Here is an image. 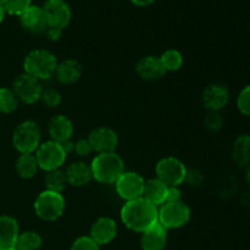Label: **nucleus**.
Returning a JSON list of instances; mask_svg holds the SVG:
<instances>
[{"instance_id": "obj_1", "label": "nucleus", "mask_w": 250, "mask_h": 250, "mask_svg": "<svg viewBox=\"0 0 250 250\" xmlns=\"http://www.w3.org/2000/svg\"><path fill=\"white\" fill-rule=\"evenodd\" d=\"M159 208L146 202L144 198L125 202L120 217L125 226L133 232L143 233L146 229L158 222Z\"/></svg>"}, {"instance_id": "obj_2", "label": "nucleus", "mask_w": 250, "mask_h": 250, "mask_svg": "<svg viewBox=\"0 0 250 250\" xmlns=\"http://www.w3.org/2000/svg\"><path fill=\"white\" fill-rule=\"evenodd\" d=\"M58 59L46 49H33L23 59V72L41 82L49 81L55 76Z\"/></svg>"}, {"instance_id": "obj_3", "label": "nucleus", "mask_w": 250, "mask_h": 250, "mask_svg": "<svg viewBox=\"0 0 250 250\" xmlns=\"http://www.w3.org/2000/svg\"><path fill=\"white\" fill-rule=\"evenodd\" d=\"M93 180L102 185H114L125 171V163L116 153L97 154L90 163Z\"/></svg>"}, {"instance_id": "obj_4", "label": "nucleus", "mask_w": 250, "mask_h": 250, "mask_svg": "<svg viewBox=\"0 0 250 250\" xmlns=\"http://www.w3.org/2000/svg\"><path fill=\"white\" fill-rule=\"evenodd\" d=\"M41 143V126L33 120L22 121L12 133V146L20 154H34Z\"/></svg>"}, {"instance_id": "obj_5", "label": "nucleus", "mask_w": 250, "mask_h": 250, "mask_svg": "<svg viewBox=\"0 0 250 250\" xmlns=\"http://www.w3.org/2000/svg\"><path fill=\"white\" fill-rule=\"evenodd\" d=\"M66 202L61 193L44 189L38 194L33 204L34 214L43 221H56L65 211Z\"/></svg>"}, {"instance_id": "obj_6", "label": "nucleus", "mask_w": 250, "mask_h": 250, "mask_svg": "<svg viewBox=\"0 0 250 250\" xmlns=\"http://www.w3.org/2000/svg\"><path fill=\"white\" fill-rule=\"evenodd\" d=\"M34 155H36L39 168L45 172L61 168L67 158L61 144L51 141V139L42 142Z\"/></svg>"}, {"instance_id": "obj_7", "label": "nucleus", "mask_w": 250, "mask_h": 250, "mask_svg": "<svg viewBox=\"0 0 250 250\" xmlns=\"http://www.w3.org/2000/svg\"><path fill=\"white\" fill-rule=\"evenodd\" d=\"M188 168L185 163L176 156H165L155 165L156 178L163 181L166 186L183 185Z\"/></svg>"}, {"instance_id": "obj_8", "label": "nucleus", "mask_w": 250, "mask_h": 250, "mask_svg": "<svg viewBox=\"0 0 250 250\" xmlns=\"http://www.w3.org/2000/svg\"><path fill=\"white\" fill-rule=\"evenodd\" d=\"M190 215V208L186 203H165L159 208L158 221L168 231L187 225Z\"/></svg>"}, {"instance_id": "obj_9", "label": "nucleus", "mask_w": 250, "mask_h": 250, "mask_svg": "<svg viewBox=\"0 0 250 250\" xmlns=\"http://www.w3.org/2000/svg\"><path fill=\"white\" fill-rule=\"evenodd\" d=\"M43 88L41 81L23 72L15 78L11 89L20 102L32 105L39 102Z\"/></svg>"}, {"instance_id": "obj_10", "label": "nucleus", "mask_w": 250, "mask_h": 250, "mask_svg": "<svg viewBox=\"0 0 250 250\" xmlns=\"http://www.w3.org/2000/svg\"><path fill=\"white\" fill-rule=\"evenodd\" d=\"M114 185L119 197L129 202L143 197L146 180L134 171H124Z\"/></svg>"}, {"instance_id": "obj_11", "label": "nucleus", "mask_w": 250, "mask_h": 250, "mask_svg": "<svg viewBox=\"0 0 250 250\" xmlns=\"http://www.w3.org/2000/svg\"><path fill=\"white\" fill-rule=\"evenodd\" d=\"M42 7L49 27L65 29L72 20V10L66 0H45Z\"/></svg>"}, {"instance_id": "obj_12", "label": "nucleus", "mask_w": 250, "mask_h": 250, "mask_svg": "<svg viewBox=\"0 0 250 250\" xmlns=\"http://www.w3.org/2000/svg\"><path fill=\"white\" fill-rule=\"evenodd\" d=\"M93 151L97 154L112 153L119 146V136L115 129L106 126H100L93 129L87 137Z\"/></svg>"}, {"instance_id": "obj_13", "label": "nucleus", "mask_w": 250, "mask_h": 250, "mask_svg": "<svg viewBox=\"0 0 250 250\" xmlns=\"http://www.w3.org/2000/svg\"><path fill=\"white\" fill-rule=\"evenodd\" d=\"M19 17L20 24L24 31L33 34L45 33L48 29V21H46L45 14L42 6L32 4L28 9L24 10Z\"/></svg>"}, {"instance_id": "obj_14", "label": "nucleus", "mask_w": 250, "mask_h": 250, "mask_svg": "<svg viewBox=\"0 0 250 250\" xmlns=\"http://www.w3.org/2000/svg\"><path fill=\"white\" fill-rule=\"evenodd\" d=\"M229 102V88L221 83H211L203 90V104L208 111H216L225 109Z\"/></svg>"}, {"instance_id": "obj_15", "label": "nucleus", "mask_w": 250, "mask_h": 250, "mask_svg": "<svg viewBox=\"0 0 250 250\" xmlns=\"http://www.w3.org/2000/svg\"><path fill=\"white\" fill-rule=\"evenodd\" d=\"M117 234V224L114 219L107 216L99 217L90 227L89 237L99 246L111 243Z\"/></svg>"}, {"instance_id": "obj_16", "label": "nucleus", "mask_w": 250, "mask_h": 250, "mask_svg": "<svg viewBox=\"0 0 250 250\" xmlns=\"http://www.w3.org/2000/svg\"><path fill=\"white\" fill-rule=\"evenodd\" d=\"M136 72L144 81H159L166 75L159 56L146 55L142 56L136 63Z\"/></svg>"}, {"instance_id": "obj_17", "label": "nucleus", "mask_w": 250, "mask_h": 250, "mask_svg": "<svg viewBox=\"0 0 250 250\" xmlns=\"http://www.w3.org/2000/svg\"><path fill=\"white\" fill-rule=\"evenodd\" d=\"M48 133L51 141L62 143V142L72 139L73 122L68 116L62 114L55 115L49 120Z\"/></svg>"}, {"instance_id": "obj_18", "label": "nucleus", "mask_w": 250, "mask_h": 250, "mask_svg": "<svg viewBox=\"0 0 250 250\" xmlns=\"http://www.w3.org/2000/svg\"><path fill=\"white\" fill-rule=\"evenodd\" d=\"M167 243V229L156 222L142 233L141 247L143 250H164Z\"/></svg>"}, {"instance_id": "obj_19", "label": "nucleus", "mask_w": 250, "mask_h": 250, "mask_svg": "<svg viewBox=\"0 0 250 250\" xmlns=\"http://www.w3.org/2000/svg\"><path fill=\"white\" fill-rule=\"evenodd\" d=\"M82 73L83 68L80 61L75 60V59H65V60L58 62L54 77L61 84L71 85L80 81V78L82 77Z\"/></svg>"}, {"instance_id": "obj_20", "label": "nucleus", "mask_w": 250, "mask_h": 250, "mask_svg": "<svg viewBox=\"0 0 250 250\" xmlns=\"http://www.w3.org/2000/svg\"><path fill=\"white\" fill-rule=\"evenodd\" d=\"M20 234L19 222L9 215L0 216V250H15Z\"/></svg>"}, {"instance_id": "obj_21", "label": "nucleus", "mask_w": 250, "mask_h": 250, "mask_svg": "<svg viewBox=\"0 0 250 250\" xmlns=\"http://www.w3.org/2000/svg\"><path fill=\"white\" fill-rule=\"evenodd\" d=\"M65 175L68 186L76 188L84 187L93 180L90 164L84 163V161H75L70 164L66 167Z\"/></svg>"}, {"instance_id": "obj_22", "label": "nucleus", "mask_w": 250, "mask_h": 250, "mask_svg": "<svg viewBox=\"0 0 250 250\" xmlns=\"http://www.w3.org/2000/svg\"><path fill=\"white\" fill-rule=\"evenodd\" d=\"M167 187L163 181L159 178H149L146 181L143 190V197L146 202L150 204L155 205V207L160 208L161 205L165 204L166 200V193H167Z\"/></svg>"}, {"instance_id": "obj_23", "label": "nucleus", "mask_w": 250, "mask_h": 250, "mask_svg": "<svg viewBox=\"0 0 250 250\" xmlns=\"http://www.w3.org/2000/svg\"><path fill=\"white\" fill-rule=\"evenodd\" d=\"M232 159L241 168H247L250 165V136L242 134L234 141L232 146Z\"/></svg>"}, {"instance_id": "obj_24", "label": "nucleus", "mask_w": 250, "mask_h": 250, "mask_svg": "<svg viewBox=\"0 0 250 250\" xmlns=\"http://www.w3.org/2000/svg\"><path fill=\"white\" fill-rule=\"evenodd\" d=\"M16 173L23 180H31L41 170L34 154H20L15 164Z\"/></svg>"}, {"instance_id": "obj_25", "label": "nucleus", "mask_w": 250, "mask_h": 250, "mask_svg": "<svg viewBox=\"0 0 250 250\" xmlns=\"http://www.w3.org/2000/svg\"><path fill=\"white\" fill-rule=\"evenodd\" d=\"M43 244L42 236L36 231L20 232L15 250H39Z\"/></svg>"}, {"instance_id": "obj_26", "label": "nucleus", "mask_w": 250, "mask_h": 250, "mask_svg": "<svg viewBox=\"0 0 250 250\" xmlns=\"http://www.w3.org/2000/svg\"><path fill=\"white\" fill-rule=\"evenodd\" d=\"M44 183H45L46 190H51V192L61 193L62 194L65 188L68 186L67 180H66L65 170L58 168V170L46 172L45 178H44Z\"/></svg>"}, {"instance_id": "obj_27", "label": "nucleus", "mask_w": 250, "mask_h": 250, "mask_svg": "<svg viewBox=\"0 0 250 250\" xmlns=\"http://www.w3.org/2000/svg\"><path fill=\"white\" fill-rule=\"evenodd\" d=\"M159 59H160L166 73L176 72V71L181 70V67L183 66V55L177 49H167L159 56Z\"/></svg>"}, {"instance_id": "obj_28", "label": "nucleus", "mask_w": 250, "mask_h": 250, "mask_svg": "<svg viewBox=\"0 0 250 250\" xmlns=\"http://www.w3.org/2000/svg\"><path fill=\"white\" fill-rule=\"evenodd\" d=\"M20 105V100L11 88H0V114H11L16 111Z\"/></svg>"}, {"instance_id": "obj_29", "label": "nucleus", "mask_w": 250, "mask_h": 250, "mask_svg": "<svg viewBox=\"0 0 250 250\" xmlns=\"http://www.w3.org/2000/svg\"><path fill=\"white\" fill-rule=\"evenodd\" d=\"M5 12L14 16H20L26 9L32 5V0H0Z\"/></svg>"}, {"instance_id": "obj_30", "label": "nucleus", "mask_w": 250, "mask_h": 250, "mask_svg": "<svg viewBox=\"0 0 250 250\" xmlns=\"http://www.w3.org/2000/svg\"><path fill=\"white\" fill-rule=\"evenodd\" d=\"M61 100H62V97H61V93L59 92L55 88H43L41 94V99L39 102L44 105V106L49 107V109H54V107L59 106L61 104Z\"/></svg>"}, {"instance_id": "obj_31", "label": "nucleus", "mask_w": 250, "mask_h": 250, "mask_svg": "<svg viewBox=\"0 0 250 250\" xmlns=\"http://www.w3.org/2000/svg\"><path fill=\"white\" fill-rule=\"evenodd\" d=\"M237 109L244 116H250V84L239 92L237 97Z\"/></svg>"}, {"instance_id": "obj_32", "label": "nucleus", "mask_w": 250, "mask_h": 250, "mask_svg": "<svg viewBox=\"0 0 250 250\" xmlns=\"http://www.w3.org/2000/svg\"><path fill=\"white\" fill-rule=\"evenodd\" d=\"M204 125L210 132H219L222 128L224 120H222L221 115L219 112L209 111L204 119Z\"/></svg>"}, {"instance_id": "obj_33", "label": "nucleus", "mask_w": 250, "mask_h": 250, "mask_svg": "<svg viewBox=\"0 0 250 250\" xmlns=\"http://www.w3.org/2000/svg\"><path fill=\"white\" fill-rule=\"evenodd\" d=\"M70 250H100V246L89 236H82L73 242Z\"/></svg>"}, {"instance_id": "obj_34", "label": "nucleus", "mask_w": 250, "mask_h": 250, "mask_svg": "<svg viewBox=\"0 0 250 250\" xmlns=\"http://www.w3.org/2000/svg\"><path fill=\"white\" fill-rule=\"evenodd\" d=\"M203 182H204V175H203L202 171L197 170V168L187 170L185 182L183 183H186V185H188L192 188H198L203 185Z\"/></svg>"}, {"instance_id": "obj_35", "label": "nucleus", "mask_w": 250, "mask_h": 250, "mask_svg": "<svg viewBox=\"0 0 250 250\" xmlns=\"http://www.w3.org/2000/svg\"><path fill=\"white\" fill-rule=\"evenodd\" d=\"M73 153L77 154V156H80V158H87L94 151H93V148L88 138H81L75 142V151Z\"/></svg>"}, {"instance_id": "obj_36", "label": "nucleus", "mask_w": 250, "mask_h": 250, "mask_svg": "<svg viewBox=\"0 0 250 250\" xmlns=\"http://www.w3.org/2000/svg\"><path fill=\"white\" fill-rule=\"evenodd\" d=\"M182 202V194L178 186H168L166 193L165 203H178Z\"/></svg>"}, {"instance_id": "obj_37", "label": "nucleus", "mask_w": 250, "mask_h": 250, "mask_svg": "<svg viewBox=\"0 0 250 250\" xmlns=\"http://www.w3.org/2000/svg\"><path fill=\"white\" fill-rule=\"evenodd\" d=\"M63 29L55 28V27H48V29L45 31L46 37H48L49 41L51 42H58L60 41V38L62 37Z\"/></svg>"}, {"instance_id": "obj_38", "label": "nucleus", "mask_w": 250, "mask_h": 250, "mask_svg": "<svg viewBox=\"0 0 250 250\" xmlns=\"http://www.w3.org/2000/svg\"><path fill=\"white\" fill-rule=\"evenodd\" d=\"M60 144L61 146H62L63 151L66 153V155H70V154H72L73 151H75V142H73L72 139H68V141L62 142V143Z\"/></svg>"}, {"instance_id": "obj_39", "label": "nucleus", "mask_w": 250, "mask_h": 250, "mask_svg": "<svg viewBox=\"0 0 250 250\" xmlns=\"http://www.w3.org/2000/svg\"><path fill=\"white\" fill-rule=\"evenodd\" d=\"M129 1L138 7H146V6H149V5L154 4L155 0H129Z\"/></svg>"}, {"instance_id": "obj_40", "label": "nucleus", "mask_w": 250, "mask_h": 250, "mask_svg": "<svg viewBox=\"0 0 250 250\" xmlns=\"http://www.w3.org/2000/svg\"><path fill=\"white\" fill-rule=\"evenodd\" d=\"M241 203H242V204L244 205V207H247V208H250V192H247V193H244V194L242 195Z\"/></svg>"}, {"instance_id": "obj_41", "label": "nucleus", "mask_w": 250, "mask_h": 250, "mask_svg": "<svg viewBox=\"0 0 250 250\" xmlns=\"http://www.w3.org/2000/svg\"><path fill=\"white\" fill-rule=\"evenodd\" d=\"M5 15H6V12H5V10L2 9L1 4H0V23H1V22L4 21V17H5Z\"/></svg>"}, {"instance_id": "obj_42", "label": "nucleus", "mask_w": 250, "mask_h": 250, "mask_svg": "<svg viewBox=\"0 0 250 250\" xmlns=\"http://www.w3.org/2000/svg\"><path fill=\"white\" fill-rule=\"evenodd\" d=\"M246 180H247V183L250 186V165L247 167V172H246Z\"/></svg>"}]
</instances>
